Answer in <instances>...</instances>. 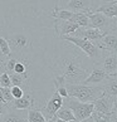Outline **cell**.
Segmentation results:
<instances>
[{"instance_id": "obj_10", "label": "cell", "mask_w": 117, "mask_h": 122, "mask_svg": "<svg viewBox=\"0 0 117 122\" xmlns=\"http://www.w3.org/2000/svg\"><path fill=\"white\" fill-rule=\"evenodd\" d=\"M79 28L77 23H73L71 20H62V19H56L54 20V30L56 35L58 38H63L64 35H71Z\"/></svg>"}, {"instance_id": "obj_18", "label": "cell", "mask_w": 117, "mask_h": 122, "mask_svg": "<svg viewBox=\"0 0 117 122\" xmlns=\"http://www.w3.org/2000/svg\"><path fill=\"white\" fill-rule=\"evenodd\" d=\"M9 76H10L11 86H19V87L24 88V89H26V88L29 87L28 79H29V77H30V72H28V73H23V74L11 72V73H9Z\"/></svg>"}, {"instance_id": "obj_3", "label": "cell", "mask_w": 117, "mask_h": 122, "mask_svg": "<svg viewBox=\"0 0 117 122\" xmlns=\"http://www.w3.org/2000/svg\"><path fill=\"white\" fill-rule=\"evenodd\" d=\"M63 40H67L72 44H74L77 48H79V51H82V53L86 57H88L89 59H92L94 64H98L105 53L103 51L97 46V43L92 42V40L84 39V38H79V37H74V35H64L63 38H61Z\"/></svg>"}, {"instance_id": "obj_33", "label": "cell", "mask_w": 117, "mask_h": 122, "mask_svg": "<svg viewBox=\"0 0 117 122\" xmlns=\"http://www.w3.org/2000/svg\"><path fill=\"white\" fill-rule=\"evenodd\" d=\"M86 122H94V120H93V117L91 116V117H89V118H87V120H86Z\"/></svg>"}, {"instance_id": "obj_13", "label": "cell", "mask_w": 117, "mask_h": 122, "mask_svg": "<svg viewBox=\"0 0 117 122\" xmlns=\"http://www.w3.org/2000/svg\"><path fill=\"white\" fill-rule=\"evenodd\" d=\"M101 67L108 76L115 77L117 74V53H107L101 61Z\"/></svg>"}, {"instance_id": "obj_19", "label": "cell", "mask_w": 117, "mask_h": 122, "mask_svg": "<svg viewBox=\"0 0 117 122\" xmlns=\"http://www.w3.org/2000/svg\"><path fill=\"white\" fill-rule=\"evenodd\" d=\"M103 87V94L111 97H117V76L110 77L105 83L102 84Z\"/></svg>"}, {"instance_id": "obj_12", "label": "cell", "mask_w": 117, "mask_h": 122, "mask_svg": "<svg viewBox=\"0 0 117 122\" xmlns=\"http://www.w3.org/2000/svg\"><path fill=\"white\" fill-rule=\"evenodd\" d=\"M113 101L115 97L107 96V94H103L100 98H97L96 101L93 102L94 105V112H98V113H111L112 112V107H113Z\"/></svg>"}, {"instance_id": "obj_34", "label": "cell", "mask_w": 117, "mask_h": 122, "mask_svg": "<svg viewBox=\"0 0 117 122\" xmlns=\"http://www.w3.org/2000/svg\"><path fill=\"white\" fill-rule=\"evenodd\" d=\"M3 57H5V56H4V54H3L1 49H0V61H3Z\"/></svg>"}, {"instance_id": "obj_16", "label": "cell", "mask_w": 117, "mask_h": 122, "mask_svg": "<svg viewBox=\"0 0 117 122\" xmlns=\"http://www.w3.org/2000/svg\"><path fill=\"white\" fill-rule=\"evenodd\" d=\"M92 0H69L66 9L73 13H88L91 11Z\"/></svg>"}, {"instance_id": "obj_7", "label": "cell", "mask_w": 117, "mask_h": 122, "mask_svg": "<svg viewBox=\"0 0 117 122\" xmlns=\"http://www.w3.org/2000/svg\"><path fill=\"white\" fill-rule=\"evenodd\" d=\"M63 99L64 98H63L57 91H54V93L52 94V97L47 101L46 106L42 108V112H43L44 117L47 118V121L53 118V117L56 116L57 111L63 106Z\"/></svg>"}, {"instance_id": "obj_26", "label": "cell", "mask_w": 117, "mask_h": 122, "mask_svg": "<svg viewBox=\"0 0 117 122\" xmlns=\"http://www.w3.org/2000/svg\"><path fill=\"white\" fill-rule=\"evenodd\" d=\"M0 87H11V81H10V76L8 72L0 74Z\"/></svg>"}, {"instance_id": "obj_27", "label": "cell", "mask_w": 117, "mask_h": 122, "mask_svg": "<svg viewBox=\"0 0 117 122\" xmlns=\"http://www.w3.org/2000/svg\"><path fill=\"white\" fill-rule=\"evenodd\" d=\"M11 94L14 99H18V98H21L25 94V89L19 87V86H11Z\"/></svg>"}, {"instance_id": "obj_28", "label": "cell", "mask_w": 117, "mask_h": 122, "mask_svg": "<svg viewBox=\"0 0 117 122\" xmlns=\"http://www.w3.org/2000/svg\"><path fill=\"white\" fill-rule=\"evenodd\" d=\"M18 62V58H9V59L5 62V72L8 73H11V72H14V67Z\"/></svg>"}, {"instance_id": "obj_20", "label": "cell", "mask_w": 117, "mask_h": 122, "mask_svg": "<svg viewBox=\"0 0 117 122\" xmlns=\"http://www.w3.org/2000/svg\"><path fill=\"white\" fill-rule=\"evenodd\" d=\"M51 15H52V18H54V19L71 20V18L73 16V11L68 10V9H59V6H58V3H57Z\"/></svg>"}, {"instance_id": "obj_24", "label": "cell", "mask_w": 117, "mask_h": 122, "mask_svg": "<svg viewBox=\"0 0 117 122\" xmlns=\"http://www.w3.org/2000/svg\"><path fill=\"white\" fill-rule=\"evenodd\" d=\"M1 89V93H3V97H4V102L6 105H10V103L14 101V97L11 94V87H0Z\"/></svg>"}, {"instance_id": "obj_11", "label": "cell", "mask_w": 117, "mask_h": 122, "mask_svg": "<svg viewBox=\"0 0 117 122\" xmlns=\"http://www.w3.org/2000/svg\"><path fill=\"white\" fill-rule=\"evenodd\" d=\"M105 34H106L105 31H102L100 29H96V28H91V26H88V28H81L79 26V28L71 35L79 37V38H84V39H88V40H92V42L97 43L98 40L102 39V37Z\"/></svg>"}, {"instance_id": "obj_17", "label": "cell", "mask_w": 117, "mask_h": 122, "mask_svg": "<svg viewBox=\"0 0 117 122\" xmlns=\"http://www.w3.org/2000/svg\"><path fill=\"white\" fill-rule=\"evenodd\" d=\"M96 11L102 13V14H105L108 18H112V19H117V4L113 0H112V1L103 3L102 5H100L96 9Z\"/></svg>"}, {"instance_id": "obj_37", "label": "cell", "mask_w": 117, "mask_h": 122, "mask_svg": "<svg viewBox=\"0 0 117 122\" xmlns=\"http://www.w3.org/2000/svg\"><path fill=\"white\" fill-rule=\"evenodd\" d=\"M115 30L117 31V19H115Z\"/></svg>"}, {"instance_id": "obj_8", "label": "cell", "mask_w": 117, "mask_h": 122, "mask_svg": "<svg viewBox=\"0 0 117 122\" xmlns=\"http://www.w3.org/2000/svg\"><path fill=\"white\" fill-rule=\"evenodd\" d=\"M111 76H108L103 71L102 67H100L98 64H94L93 68L91 71L89 76L87 77L86 79L82 82V84H87V86H100V84H103L107 79L110 78Z\"/></svg>"}, {"instance_id": "obj_2", "label": "cell", "mask_w": 117, "mask_h": 122, "mask_svg": "<svg viewBox=\"0 0 117 122\" xmlns=\"http://www.w3.org/2000/svg\"><path fill=\"white\" fill-rule=\"evenodd\" d=\"M67 91L69 97H73L81 102H94L97 98L103 96L102 86H87L82 83H67Z\"/></svg>"}, {"instance_id": "obj_25", "label": "cell", "mask_w": 117, "mask_h": 122, "mask_svg": "<svg viewBox=\"0 0 117 122\" xmlns=\"http://www.w3.org/2000/svg\"><path fill=\"white\" fill-rule=\"evenodd\" d=\"M0 49H1V52L5 57H10L11 51H10V46L8 43V39L3 38L1 35H0Z\"/></svg>"}, {"instance_id": "obj_23", "label": "cell", "mask_w": 117, "mask_h": 122, "mask_svg": "<svg viewBox=\"0 0 117 122\" xmlns=\"http://www.w3.org/2000/svg\"><path fill=\"white\" fill-rule=\"evenodd\" d=\"M71 21L77 23L81 28H88L89 26V18L87 15V13H73Z\"/></svg>"}, {"instance_id": "obj_21", "label": "cell", "mask_w": 117, "mask_h": 122, "mask_svg": "<svg viewBox=\"0 0 117 122\" xmlns=\"http://www.w3.org/2000/svg\"><path fill=\"white\" fill-rule=\"evenodd\" d=\"M26 121L28 122H47V118L44 117L40 108H34L33 107V108H30V110H28Z\"/></svg>"}, {"instance_id": "obj_36", "label": "cell", "mask_w": 117, "mask_h": 122, "mask_svg": "<svg viewBox=\"0 0 117 122\" xmlns=\"http://www.w3.org/2000/svg\"><path fill=\"white\" fill-rule=\"evenodd\" d=\"M0 99L4 102V97H3V93H1V89H0Z\"/></svg>"}, {"instance_id": "obj_38", "label": "cell", "mask_w": 117, "mask_h": 122, "mask_svg": "<svg viewBox=\"0 0 117 122\" xmlns=\"http://www.w3.org/2000/svg\"><path fill=\"white\" fill-rule=\"evenodd\" d=\"M116 76H117V74H116Z\"/></svg>"}, {"instance_id": "obj_14", "label": "cell", "mask_w": 117, "mask_h": 122, "mask_svg": "<svg viewBox=\"0 0 117 122\" xmlns=\"http://www.w3.org/2000/svg\"><path fill=\"white\" fill-rule=\"evenodd\" d=\"M25 110H14V108H9L8 112L3 113L0 116V122H28L26 121Z\"/></svg>"}, {"instance_id": "obj_30", "label": "cell", "mask_w": 117, "mask_h": 122, "mask_svg": "<svg viewBox=\"0 0 117 122\" xmlns=\"http://www.w3.org/2000/svg\"><path fill=\"white\" fill-rule=\"evenodd\" d=\"M112 112L117 116V97H115V101H113V107H112Z\"/></svg>"}, {"instance_id": "obj_32", "label": "cell", "mask_w": 117, "mask_h": 122, "mask_svg": "<svg viewBox=\"0 0 117 122\" xmlns=\"http://www.w3.org/2000/svg\"><path fill=\"white\" fill-rule=\"evenodd\" d=\"M56 122H69V121H64V120H61L58 117H56Z\"/></svg>"}, {"instance_id": "obj_35", "label": "cell", "mask_w": 117, "mask_h": 122, "mask_svg": "<svg viewBox=\"0 0 117 122\" xmlns=\"http://www.w3.org/2000/svg\"><path fill=\"white\" fill-rule=\"evenodd\" d=\"M47 122H56V116L53 117V118H51V120H48Z\"/></svg>"}, {"instance_id": "obj_9", "label": "cell", "mask_w": 117, "mask_h": 122, "mask_svg": "<svg viewBox=\"0 0 117 122\" xmlns=\"http://www.w3.org/2000/svg\"><path fill=\"white\" fill-rule=\"evenodd\" d=\"M97 46L100 47L103 53H117V31L111 30L102 37L101 40L97 42Z\"/></svg>"}, {"instance_id": "obj_22", "label": "cell", "mask_w": 117, "mask_h": 122, "mask_svg": "<svg viewBox=\"0 0 117 122\" xmlns=\"http://www.w3.org/2000/svg\"><path fill=\"white\" fill-rule=\"evenodd\" d=\"M56 117H58V118H61V120H64V121H69V122H77V120H76V117L73 115V111H72L71 108L66 107V106H62L59 110L57 111Z\"/></svg>"}, {"instance_id": "obj_31", "label": "cell", "mask_w": 117, "mask_h": 122, "mask_svg": "<svg viewBox=\"0 0 117 122\" xmlns=\"http://www.w3.org/2000/svg\"><path fill=\"white\" fill-rule=\"evenodd\" d=\"M4 72H5V63L3 61H0V74L4 73Z\"/></svg>"}, {"instance_id": "obj_15", "label": "cell", "mask_w": 117, "mask_h": 122, "mask_svg": "<svg viewBox=\"0 0 117 122\" xmlns=\"http://www.w3.org/2000/svg\"><path fill=\"white\" fill-rule=\"evenodd\" d=\"M34 106V97L30 92H25V94L21 98L14 99L11 102V108L14 110H25L28 111Z\"/></svg>"}, {"instance_id": "obj_29", "label": "cell", "mask_w": 117, "mask_h": 122, "mask_svg": "<svg viewBox=\"0 0 117 122\" xmlns=\"http://www.w3.org/2000/svg\"><path fill=\"white\" fill-rule=\"evenodd\" d=\"M9 108H10V107H9V105H6L5 102H3L1 99H0V116H1L3 113H5Z\"/></svg>"}, {"instance_id": "obj_1", "label": "cell", "mask_w": 117, "mask_h": 122, "mask_svg": "<svg viewBox=\"0 0 117 122\" xmlns=\"http://www.w3.org/2000/svg\"><path fill=\"white\" fill-rule=\"evenodd\" d=\"M54 76H62L66 83H82L91 73L87 67L83 66V58L78 53L68 54L58 58L52 67Z\"/></svg>"}, {"instance_id": "obj_4", "label": "cell", "mask_w": 117, "mask_h": 122, "mask_svg": "<svg viewBox=\"0 0 117 122\" xmlns=\"http://www.w3.org/2000/svg\"><path fill=\"white\" fill-rule=\"evenodd\" d=\"M63 106L68 107L73 111V115L77 122L86 121L87 118H89L92 116L94 111L93 102H81L73 97H67L63 99Z\"/></svg>"}, {"instance_id": "obj_6", "label": "cell", "mask_w": 117, "mask_h": 122, "mask_svg": "<svg viewBox=\"0 0 117 122\" xmlns=\"http://www.w3.org/2000/svg\"><path fill=\"white\" fill-rule=\"evenodd\" d=\"M87 15L89 18V26L91 28L100 29L105 31V33L115 30V19H112V18H108L98 11H94V13L88 11Z\"/></svg>"}, {"instance_id": "obj_5", "label": "cell", "mask_w": 117, "mask_h": 122, "mask_svg": "<svg viewBox=\"0 0 117 122\" xmlns=\"http://www.w3.org/2000/svg\"><path fill=\"white\" fill-rule=\"evenodd\" d=\"M8 43H9V46H10L11 53L15 56L14 58L24 57L25 53L29 52L31 49V47H33V43H31L30 37L25 33L11 34L10 37L8 38Z\"/></svg>"}]
</instances>
